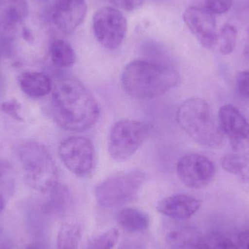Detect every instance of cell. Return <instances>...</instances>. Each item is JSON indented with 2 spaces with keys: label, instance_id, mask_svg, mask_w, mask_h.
I'll return each mask as SVG.
<instances>
[{
  "label": "cell",
  "instance_id": "obj_19",
  "mask_svg": "<svg viewBox=\"0 0 249 249\" xmlns=\"http://www.w3.org/2000/svg\"><path fill=\"white\" fill-rule=\"evenodd\" d=\"M46 200L43 204V209L48 213H61L69 205L68 191L59 184L52 190L45 193Z\"/></svg>",
  "mask_w": 249,
  "mask_h": 249
},
{
  "label": "cell",
  "instance_id": "obj_6",
  "mask_svg": "<svg viewBox=\"0 0 249 249\" xmlns=\"http://www.w3.org/2000/svg\"><path fill=\"white\" fill-rule=\"evenodd\" d=\"M147 124L134 120H121L112 126L108 152L114 160L124 162L131 158L149 135Z\"/></svg>",
  "mask_w": 249,
  "mask_h": 249
},
{
  "label": "cell",
  "instance_id": "obj_34",
  "mask_svg": "<svg viewBox=\"0 0 249 249\" xmlns=\"http://www.w3.org/2000/svg\"><path fill=\"white\" fill-rule=\"evenodd\" d=\"M196 249H211L209 247L206 245V244H203V243L200 242L197 245Z\"/></svg>",
  "mask_w": 249,
  "mask_h": 249
},
{
  "label": "cell",
  "instance_id": "obj_15",
  "mask_svg": "<svg viewBox=\"0 0 249 249\" xmlns=\"http://www.w3.org/2000/svg\"><path fill=\"white\" fill-rule=\"evenodd\" d=\"M19 85L22 91L32 98H42L53 90L51 79L38 71H24L19 76Z\"/></svg>",
  "mask_w": 249,
  "mask_h": 249
},
{
  "label": "cell",
  "instance_id": "obj_2",
  "mask_svg": "<svg viewBox=\"0 0 249 249\" xmlns=\"http://www.w3.org/2000/svg\"><path fill=\"white\" fill-rule=\"evenodd\" d=\"M121 82L129 96L149 99L162 96L177 87L180 83V76L166 66L138 60L126 66Z\"/></svg>",
  "mask_w": 249,
  "mask_h": 249
},
{
  "label": "cell",
  "instance_id": "obj_32",
  "mask_svg": "<svg viewBox=\"0 0 249 249\" xmlns=\"http://www.w3.org/2000/svg\"><path fill=\"white\" fill-rule=\"evenodd\" d=\"M244 53H245V55L247 56V58H248L249 59V29L248 40H247V45H246L245 51H244Z\"/></svg>",
  "mask_w": 249,
  "mask_h": 249
},
{
  "label": "cell",
  "instance_id": "obj_20",
  "mask_svg": "<svg viewBox=\"0 0 249 249\" xmlns=\"http://www.w3.org/2000/svg\"><path fill=\"white\" fill-rule=\"evenodd\" d=\"M81 228L75 224L62 225L57 237V249H79Z\"/></svg>",
  "mask_w": 249,
  "mask_h": 249
},
{
  "label": "cell",
  "instance_id": "obj_5",
  "mask_svg": "<svg viewBox=\"0 0 249 249\" xmlns=\"http://www.w3.org/2000/svg\"><path fill=\"white\" fill-rule=\"evenodd\" d=\"M146 178V174L139 171L117 174L97 184L95 197L102 207L121 206L136 197Z\"/></svg>",
  "mask_w": 249,
  "mask_h": 249
},
{
  "label": "cell",
  "instance_id": "obj_21",
  "mask_svg": "<svg viewBox=\"0 0 249 249\" xmlns=\"http://www.w3.org/2000/svg\"><path fill=\"white\" fill-rule=\"evenodd\" d=\"M238 32L231 24H225L218 33L217 50L223 55L231 53L236 45Z\"/></svg>",
  "mask_w": 249,
  "mask_h": 249
},
{
  "label": "cell",
  "instance_id": "obj_24",
  "mask_svg": "<svg viewBox=\"0 0 249 249\" xmlns=\"http://www.w3.org/2000/svg\"><path fill=\"white\" fill-rule=\"evenodd\" d=\"M238 94L243 99H249V70L238 74L235 82Z\"/></svg>",
  "mask_w": 249,
  "mask_h": 249
},
{
  "label": "cell",
  "instance_id": "obj_28",
  "mask_svg": "<svg viewBox=\"0 0 249 249\" xmlns=\"http://www.w3.org/2000/svg\"><path fill=\"white\" fill-rule=\"evenodd\" d=\"M235 249H249V231L241 232L235 242Z\"/></svg>",
  "mask_w": 249,
  "mask_h": 249
},
{
  "label": "cell",
  "instance_id": "obj_18",
  "mask_svg": "<svg viewBox=\"0 0 249 249\" xmlns=\"http://www.w3.org/2000/svg\"><path fill=\"white\" fill-rule=\"evenodd\" d=\"M222 168L238 177L243 182H249V156L244 154H228L222 158Z\"/></svg>",
  "mask_w": 249,
  "mask_h": 249
},
{
  "label": "cell",
  "instance_id": "obj_12",
  "mask_svg": "<svg viewBox=\"0 0 249 249\" xmlns=\"http://www.w3.org/2000/svg\"><path fill=\"white\" fill-rule=\"evenodd\" d=\"M87 10L85 0H57L53 8L52 20L60 31L71 34L82 24Z\"/></svg>",
  "mask_w": 249,
  "mask_h": 249
},
{
  "label": "cell",
  "instance_id": "obj_11",
  "mask_svg": "<svg viewBox=\"0 0 249 249\" xmlns=\"http://www.w3.org/2000/svg\"><path fill=\"white\" fill-rule=\"evenodd\" d=\"M218 121L234 150L244 152L249 149V124L238 109L232 105L222 107Z\"/></svg>",
  "mask_w": 249,
  "mask_h": 249
},
{
  "label": "cell",
  "instance_id": "obj_13",
  "mask_svg": "<svg viewBox=\"0 0 249 249\" xmlns=\"http://www.w3.org/2000/svg\"><path fill=\"white\" fill-rule=\"evenodd\" d=\"M201 202L187 195H175L165 197L158 203V212L176 220H186L200 209Z\"/></svg>",
  "mask_w": 249,
  "mask_h": 249
},
{
  "label": "cell",
  "instance_id": "obj_31",
  "mask_svg": "<svg viewBox=\"0 0 249 249\" xmlns=\"http://www.w3.org/2000/svg\"><path fill=\"white\" fill-rule=\"evenodd\" d=\"M7 167H8V165H7L6 162L0 160V178H2L3 176L5 174Z\"/></svg>",
  "mask_w": 249,
  "mask_h": 249
},
{
  "label": "cell",
  "instance_id": "obj_36",
  "mask_svg": "<svg viewBox=\"0 0 249 249\" xmlns=\"http://www.w3.org/2000/svg\"><path fill=\"white\" fill-rule=\"evenodd\" d=\"M163 1H165V0H163Z\"/></svg>",
  "mask_w": 249,
  "mask_h": 249
},
{
  "label": "cell",
  "instance_id": "obj_33",
  "mask_svg": "<svg viewBox=\"0 0 249 249\" xmlns=\"http://www.w3.org/2000/svg\"><path fill=\"white\" fill-rule=\"evenodd\" d=\"M4 207V200L2 196L0 195V213L2 212L3 209Z\"/></svg>",
  "mask_w": 249,
  "mask_h": 249
},
{
  "label": "cell",
  "instance_id": "obj_9",
  "mask_svg": "<svg viewBox=\"0 0 249 249\" xmlns=\"http://www.w3.org/2000/svg\"><path fill=\"white\" fill-rule=\"evenodd\" d=\"M177 174L181 182L190 188L206 187L213 179L215 168L213 162L203 155L188 154L180 158Z\"/></svg>",
  "mask_w": 249,
  "mask_h": 249
},
{
  "label": "cell",
  "instance_id": "obj_27",
  "mask_svg": "<svg viewBox=\"0 0 249 249\" xmlns=\"http://www.w3.org/2000/svg\"><path fill=\"white\" fill-rule=\"evenodd\" d=\"M20 0H0V26L4 27L6 18L10 9Z\"/></svg>",
  "mask_w": 249,
  "mask_h": 249
},
{
  "label": "cell",
  "instance_id": "obj_35",
  "mask_svg": "<svg viewBox=\"0 0 249 249\" xmlns=\"http://www.w3.org/2000/svg\"><path fill=\"white\" fill-rule=\"evenodd\" d=\"M26 249H41L39 248V246L36 245V244H30V245L28 246L27 248Z\"/></svg>",
  "mask_w": 249,
  "mask_h": 249
},
{
  "label": "cell",
  "instance_id": "obj_8",
  "mask_svg": "<svg viewBox=\"0 0 249 249\" xmlns=\"http://www.w3.org/2000/svg\"><path fill=\"white\" fill-rule=\"evenodd\" d=\"M127 23L125 18L118 9L104 7L93 16V29L99 43L107 49L119 48L124 42Z\"/></svg>",
  "mask_w": 249,
  "mask_h": 249
},
{
  "label": "cell",
  "instance_id": "obj_23",
  "mask_svg": "<svg viewBox=\"0 0 249 249\" xmlns=\"http://www.w3.org/2000/svg\"><path fill=\"white\" fill-rule=\"evenodd\" d=\"M207 10L214 14H223L232 7L233 0H206Z\"/></svg>",
  "mask_w": 249,
  "mask_h": 249
},
{
  "label": "cell",
  "instance_id": "obj_1",
  "mask_svg": "<svg viewBox=\"0 0 249 249\" xmlns=\"http://www.w3.org/2000/svg\"><path fill=\"white\" fill-rule=\"evenodd\" d=\"M51 107L56 124L70 131H86L100 116L99 105L91 92L73 77H64L55 83Z\"/></svg>",
  "mask_w": 249,
  "mask_h": 249
},
{
  "label": "cell",
  "instance_id": "obj_16",
  "mask_svg": "<svg viewBox=\"0 0 249 249\" xmlns=\"http://www.w3.org/2000/svg\"><path fill=\"white\" fill-rule=\"evenodd\" d=\"M117 220L124 231L133 233L146 231L149 225L147 213L133 208H125L120 211Z\"/></svg>",
  "mask_w": 249,
  "mask_h": 249
},
{
  "label": "cell",
  "instance_id": "obj_17",
  "mask_svg": "<svg viewBox=\"0 0 249 249\" xmlns=\"http://www.w3.org/2000/svg\"><path fill=\"white\" fill-rule=\"evenodd\" d=\"M51 61L54 65L61 68L72 67L76 61V54L70 44L64 39H55L49 48Z\"/></svg>",
  "mask_w": 249,
  "mask_h": 249
},
{
  "label": "cell",
  "instance_id": "obj_29",
  "mask_svg": "<svg viewBox=\"0 0 249 249\" xmlns=\"http://www.w3.org/2000/svg\"><path fill=\"white\" fill-rule=\"evenodd\" d=\"M20 34H21L22 38L25 42H28V43H32L35 41V36H34L32 29L23 26L20 31Z\"/></svg>",
  "mask_w": 249,
  "mask_h": 249
},
{
  "label": "cell",
  "instance_id": "obj_25",
  "mask_svg": "<svg viewBox=\"0 0 249 249\" xmlns=\"http://www.w3.org/2000/svg\"><path fill=\"white\" fill-rule=\"evenodd\" d=\"M20 107H21V106L17 101L12 100L1 104V106H0V109H1V112L7 114L9 116L13 118V119L16 120V121H22L23 119L19 115Z\"/></svg>",
  "mask_w": 249,
  "mask_h": 249
},
{
  "label": "cell",
  "instance_id": "obj_14",
  "mask_svg": "<svg viewBox=\"0 0 249 249\" xmlns=\"http://www.w3.org/2000/svg\"><path fill=\"white\" fill-rule=\"evenodd\" d=\"M200 237L196 229L187 225L172 223L165 231V240L173 249H196Z\"/></svg>",
  "mask_w": 249,
  "mask_h": 249
},
{
  "label": "cell",
  "instance_id": "obj_26",
  "mask_svg": "<svg viewBox=\"0 0 249 249\" xmlns=\"http://www.w3.org/2000/svg\"><path fill=\"white\" fill-rule=\"evenodd\" d=\"M114 5L118 8L127 10V11H133L137 10L143 4V0H108Z\"/></svg>",
  "mask_w": 249,
  "mask_h": 249
},
{
  "label": "cell",
  "instance_id": "obj_7",
  "mask_svg": "<svg viewBox=\"0 0 249 249\" xmlns=\"http://www.w3.org/2000/svg\"><path fill=\"white\" fill-rule=\"evenodd\" d=\"M58 155L67 169L77 177H89L94 170L96 152L87 138L71 136L64 139L58 146Z\"/></svg>",
  "mask_w": 249,
  "mask_h": 249
},
{
  "label": "cell",
  "instance_id": "obj_3",
  "mask_svg": "<svg viewBox=\"0 0 249 249\" xmlns=\"http://www.w3.org/2000/svg\"><path fill=\"white\" fill-rule=\"evenodd\" d=\"M177 122L195 142L206 147H219L223 141V132L209 104L202 99L193 98L181 104L177 112Z\"/></svg>",
  "mask_w": 249,
  "mask_h": 249
},
{
  "label": "cell",
  "instance_id": "obj_22",
  "mask_svg": "<svg viewBox=\"0 0 249 249\" xmlns=\"http://www.w3.org/2000/svg\"><path fill=\"white\" fill-rule=\"evenodd\" d=\"M118 230L111 229L93 238L86 249H113L118 242Z\"/></svg>",
  "mask_w": 249,
  "mask_h": 249
},
{
  "label": "cell",
  "instance_id": "obj_10",
  "mask_svg": "<svg viewBox=\"0 0 249 249\" xmlns=\"http://www.w3.org/2000/svg\"><path fill=\"white\" fill-rule=\"evenodd\" d=\"M184 23L206 49L217 50L218 33L216 18L207 9L190 7L184 11Z\"/></svg>",
  "mask_w": 249,
  "mask_h": 249
},
{
  "label": "cell",
  "instance_id": "obj_30",
  "mask_svg": "<svg viewBox=\"0 0 249 249\" xmlns=\"http://www.w3.org/2000/svg\"><path fill=\"white\" fill-rule=\"evenodd\" d=\"M119 249H145L143 246L138 241H129L124 242Z\"/></svg>",
  "mask_w": 249,
  "mask_h": 249
},
{
  "label": "cell",
  "instance_id": "obj_4",
  "mask_svg": "<svg viewBox=\"0 0 249 249\" xmlns=\"http://www.w3.org/2000/svg\"><path fill=\"white\" fill-rule=\"evenodd\" d=\"M18 153L29 187L46 193L58 185V170L45 146L38 142H26L19 146Z\"/></svg>",
  "mask_w": 249,
  "mask_h": 249
}]
</instances>
